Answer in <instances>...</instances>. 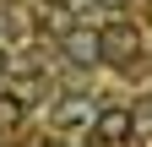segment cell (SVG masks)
Listing matches in <instances>:
<instances>
[{"instance_id": "cell-2", "label": "cell", "mask_w": 152, "mask_h": 147, "mask_svg": "<svg viewBox=\"0 0 152 147\" xmlns=\"http://www.w3.org/2000/svg\"><path fill=\"white\" fill-rule=\"evenodd\" d=\"M98 147H125L136 136V109L130 104H103L98 115H92V131H87Z\"/></svg>"}, {"instance_id": "cell-3", "label": "cell", "mask_w": 152, "mask_h": 147, "mask_svg": "<svg viewBox=\"0 0 152 147\" xmlns=\"http://www.w3.org/2000/svg\"><path fill=\"white\" fill-rule=\"evenodd\" d=\"M71 27H76V6H71V0H38V11H33V33H38V38L60 44Z\"/></svg>"}, {"instance_id": "cell-8", "label": "cell", "mask_w": 152, "mask_h": 147, "mask_svg": "<svg viewBox=\"0 0 152 147\" xmlns=\"http://www.w3.org/2000/svg\"><path fill=\"white\" fill-rule=\"evenodd\" d=\"M0 82H6V44H0Z\"/></svg>"}, {"instance_id": "cell-5", "label": "cell", "mask_w": 152, "mask_h": 147, "mask_svg": "<svg viewBox=\"0 0 152 147\" xmlns=\"http://www.w3.org/2000/svg\"><path fill=\"white\" fill-rule=\"evenodd\" d=\"M60 49H65V54H60L65 65H98V60H103V54H98V33H82V22L60 38Z\"/></svg>"}, {"instance_id": "cell-4", "label": "cell", "mask_w": 152, "mask_h": 147, "mask_svg": "<svg viewBox=\"0 0 152 147\" xmlns=\"http://www.w3.org/2000/svg\"><path fill=\"white\" fill-rule=\"evenodd\" d=\"M92 115L98 109L87 104V93H60L54 109H49V125L54 131H92Z\"/></svg>"}, {"instance_id": "cell-7", "label": "cell", "mask_w": 152, "mask_h": 147, "mask_svg": "<svg viewBox=\"0 0 152 147\" xmlns=\"http://www.w3.org/2000/svg\"><path fill=\"white\" fill-rule=\"evenodd\" d=\"M87 6H98V11H120V6H130V0H87Z\"/></svg>"}, {"instance_id": "cell-1", "label": "cell", "mask_w": 152, "mask_h": 147, "mask_svg": "<svg viewBox=\"0 0 152 147\" xmlns=\"http://www.w3.org/2000/svg\"><path fill=\"white\" fill-rule=\"evenodd\" d=\"M98 54H103V65H141L147 60V27L141 22H130V16H109V22L98 27Z\"/></svg>"}, {"instance_id": "cell-6", "label": "cell", "mask_w": 152, "mask_h": 147, "mask_svg": "<svg viewBox=\"0 0 152 147\" xmlns=\"http://www.w3.org/2000/svg\"><path fill=\"white\" fill-rule=\"evenodd\" d=\"M22 120H27V98L16 93V87H6V82H0V131L11 136Z\"/></svg>"}, {"instance_id": "cell-9", "label": "cell", "mask_w": 152, "mask_h": 147, "mask_svg": "<svg viewBox=\"0 0 152 147\" xmlns=\"http://www.w3.org/2000/svg\"><path fill=\"white\" fill-rule=\"evenodd\" d=\"M44 147H65V142H44Z\"/></svg>"}, {"instance_id": "cell-10", "label": "cell", "mask_w": 152, "mask_h": 147, "mask_svg": "<svg viewBox=\"0 0 152 147\" xmlns=\"http://www.w3.org/2000/svg\"><path fill=\"white\" fill-rule=\"evenodd\" d=\"M0 147H6V131H0Z\"/></svg>"}]
</instances>
